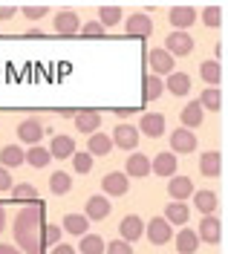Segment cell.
<instances>
[{
	"instance_id": "cell-48",
	"label": "cell",
	"mask_w": 228,
	"mask_h": 254,
	"mask_svg": "<svg viewBox=\"0 0 228 254\" xmlns=\"http://www.w3.org/2000/svg\"><path fill=\"white\" fill-rule=\"evenodd\" d=\"M0 254H20L15 246H6V243H0Z\"/></svg>"
},
{
	"instance_id": "cell-37",
	"label": "cell",
	"mask_w": 228,
	"mask_h": 254,
	"mask_svg": "<svg viewBox=\"0 0 228 254\" xmlns=\"http://www.w3.org/2000/svg\"><path fill=\"white\" fill-rule=\"evenodd\" d=\"M35 196H38V190H35L29 182L12 185V199H17V202H35Z\"/></svg>"
},
{
	"instance_id": "cell-44",
	"label": "cell",
	"mask_w": 228,
	"mask_h": 254,
	"mask_svg": "<svg viewBox=\"0 0 228 254\" xmlns=\"http://www.w3.org/2000/svg\"><path fill=\"white\" fill-rule=\"evenodd\" d=\"M9 188H12V174L0 165V190H9Z\"/></svg>"
},
{
	"instance_id": "cell-18",
	"label": "cell",
	"mask_w": 228,
	"mask_h": 254,
	"mask_svg": "<svg viewBox=\"0 0 228 254\" xmlns=\"http://www.w3.org/2000/svg\"><path fill=\"white\" fill-rule=\"evenodd\" d=\"M139 127H142V133H145V136L159 139V136L165 133V116H162V113H145V116H142V122H139Z\"/></svg>"
},
{
	"instance_id": "cell-29",
	"label": "cell",
	"mask_w": 228,
	"mask_h": 254,
	"mask_svg": "<svg viewBox=\"0 0 228 254\" xmlns=\"http://www.w3.org/2000/svg\"><path fill=\"white\" fill-rule=\"evenodd\" d=\"M98 23L107 29V26H115V23H121V6H115V3H104L101 9H98Z\"/></svg>"
},
{
	"instance_id": "cell-41",
	"label": "cell",
	"mask_w": 228,
	"mask_h": 254,
	"mask_svg": "<svg viewBox=\"0 0 228 254\" xmlns=\"http://www.w3.org/2000/svg\"><path fill=\"white\" fill-rule=\"evenodd\" d=\"M104 252L107 254H133V246L130 243H124V240H113V243L104 246Z\"/></svg>"
},
{
	"instance_id": "cell-25",
	"label": "cell",
	"mask_w": 228,
	"mask_h": 254,
	"mask_svg": "<svg viewBox=\"0 0 228 254\" xmlns=\"http://www.w3.org/2000/svg\"><path fill=\"white\" fill-rule=\"evenodd\" d=\"M199 75H202V81H208L211 87H217L226 72H223V64L220 61H202L199 64Z\"/></svg>"
},
{
	"instance_id": "cell-2",
	"label": "cell",
	"mask_w": 228,
	"mask_h": 254,
	"mask_svg": "<svg viewBox=\"0 0 228 254\" xmlns=\"http://www.w3.org/2000/svg\"><path fill=\"white\" fill-rule=\"evenodd\" d=\"M165 52L173 55V58H182V55H191L194 52V38L188 32H171L165 38Z\"/></svg>"
},
{
	"instance_id": "cell-32",
	"label": "cell",
	"mask_w": 228,
	"mask_h": 254,
	"mask_svg": "<svg viewBox=\"0 0 228 254\" xmlns=\"http://www.w3.org/2000/svg\"><path fill=\"white\" fill-rule=\"evenodd\" d=\"M194 202H196V211H202L205 217H211L214 214V208H217V193L214 190H196V196H194Z\"/></svg>"
},
{
	"instance_id": "cell-34",
	"label": "cell",
	"mask_w": 228,
	"mask_h": 254,
	"mask_svg": "<svg viewBox=\"0 0 228 254\" xmlns=\"http://www.w3.org/2000/svg\"><path fill=\"white\" fill-rule=\"evenodd\" d=\"M165 90L162 78H156V75H145V84H142V98L145 101H153V98H159Z\"/></svg>"
},
{
	"instance_id": "cell-4",
	"label": "cell",
	"mask_w": 228,
	"mask_h": 254,
	"mask_svg": "<svg viewBox=\"0 0 228 254\" xmlns=\"http://www.w3.org/2000/svg\"><path fill=\"white\" fill-rule=\"evenodd\" d=\"M145 234L153 246H162V243H168V240L173 237V225L165 220V217H156V220H150V225L145 228Z\"/></svg>"
},
{
	"instance_id": "cell-43",
	"label": "cell",
	"mask_w": 228,
	"mask_h": 254,
	"mask_svg": "<svg viewBox=\"0 0 228 254\" xmlns=\"http://www.w3.org/2000/svg\"><path fill=\"white\" fill-rule=\"evenodd\" d=\"M49 9L47 6H44V3H38V6H35V3H29V6H23V15L29 17V20H41V17L47 15Z\"/></svg>"
},
{
	"instance_id": "cell-33",
	"label": "cell",
	"mask_w": 228,
	"mask_h": 254,
	"mask_svg": "<svg viewBox=\"0 0 228 254\" xmlns=\"http://www.w3.org/2000/svg\"><path fill=\"white\" fill-rule=\"evenodd\" d=\"M196 246H199L196 231H191V228H182L179 237H176V249H179V254H194Z\"/></svg>"
},
{
	"instance_id": "cell-19",
	"label": "cell",
	"mask_w": 228,
	"mask_h": 254,
	"mask_svg": "<svg viewBox=\"0 0 228 254\" xmlns=\"http://www.w3.org/2000/svg\"><path fill=\"white\" fill-rule=\"evenodd\" d=\"M47 150L52 159H72V153H75V139L72 136H55Z\"/></svg>"
},
{
	"instance_id": "cell-42",
	"label": "cell",
	"mask_w": 228,
	"mask_h": 254,
	"mask_svg": "<svg viewBox=\"0 0 228 254\" xmlns=\"http://www.w3.org/2000/svg\"><path fill=\"white\" fill-rule=\"evenodd\" d=\"M81 38H104V26L98 20H90L81 26Z\"/></svg>"
},
{
	"instance_id": "cell-23",
	"label": "cell",
	"mask_w": 228,
	"mask_h": 254,
	"mask_svg": "<svg viewBox=\"0 0 228 254\" xmlns=\"http://www.w3.org/2000/svg\"><path fill=\"white\" fill-rule=\"evenodd\" d=\"M113 150V139L110 136H104V133H93L90 136V142H87V153L90 156H107Z\"/></svg>"
},
{
	"instance_id": "cell-40",
	"label": "cell",
	"mask_w": 228,
	"mask_h": 254,
	"mask_svg": "<svg viewBox=\"0 0 228 254\" xmlns=\"http://www.w3.org/2000/svg\"><path fill=\"white\" fill-rule=\"evenodd\" d=\"M72 165H75V171H78V174H90V171H93V156H90L87 150L72 153Z\"/></svg>"
},
{
	"instance_id": "cell-49",
	"label": "cell",
	"mask_w": 228,
	"mask_h": 254,
	"mask_svg": "<svg viewBox=\"0 0 228 254\" xmlns=\"http://www.w3.org/2000/svg\"><path fill=\"white\" fill-rule=\"evenodd\" d=\"M26 38H44V32H41V29H29V32H26Z\"/></svg>"
},
{
	"instance_id": "cell-17",
	"label": "cell",
	"mask_w": 228,
	"mask_h": 254,
	"mask_svg": "<svg viewBox=\"0 0 228 254\" xmlns=\"http://www.w3.org/2000/svg\"><path fill=\"white\" fill-rule=\"evenodd\" d=\"M223 168H226V162H223V153L220 150H208V153L199 156V171L205 176H220Z\"/></svg>"
},
{
	"instance_id": "cell-21",
	"label": "cell",
	"mask_w": 228,
	"mask_h": 254,
	"mask_svg": "<svg viewBox=\"0 0 228 254\" xmlns=\"http://www.w3.org/2000/svg\"><path fill=\"white\" fill-rule=\"evenodd\" d=\"M162 84L171 95H188L191 93V75H185V72H171L168 81H162Z\"/></svg>"
},
{
	"instance_id": "cell-10",
	"label": "cell",
	"mask_w": 228,
	"mask_h": 254,
	"mask_svg": "<svg viewBox=\"0 0 228 254\" xmlns=\"http://www.w3.org/2000/svg\"><path fill=\"white\" fill-rule=\"evenodd\" d=\"M176 168H179V162H176V156H173L171 150L156 153V159L150 162V171H153L156 176H173L176 174Z\"/></svg>"
},
{
	"instance_id": "cell-11",
	"label": "cell",
	"mask_w": 228,
	"mask_h": 254,
	"mask_svg": "<svg viewBox=\"0 0 228 254\" xmlns=\"http://www.w3.org/2000/svg\"><path fill=\"white\" fill-rule=\"evenodd\" d=\"M101 188H104V193H107V196H124V193H127V188H130V179L121 174V171H115V174L104 176Z\"/></svg>"
},
{
	"instance_id": "cell-24",
	"label": "cell",
	"mask_w": 228,
	"mask_h": 254,
	"mask_svg": "<svg viewBox=\"0 0 228 254\" xmlns=\"http://www.w3.org/2000/svg\"><path fill=\"white\" fill-rule=\"evenodd\" d=\"M150 174V159L145 153H133L127 156V168H124V176H147Z\"/></svg>"
},
{
	"instance_id": "cell-36",
	"label": "cell",
	"mask_w": 228,
	"mask_h": 254,
	"mask_svg": "<svg viewBox=\"0 0 228 254\" xmlns=\"http://www.w3.org/2000/svg\"><path fill=\"white\" fill-rule=\"evenodd\" d=\"M81 254H104V240L98 234H84L81 237Z\"/></svg>"
},
{
	"instance_id": "cell-22",
	"label": "cell",
	"mask_w": 228,
	"mask_h": 254,
	"mask_svg": "<svg viewBox=\"0 0 228 254\" xmlns=\"http://www.w3.org/2000/svg\"><path fill=\"white\" fill-rule=\"evenodd\" d=\"M196 104H199L202 110H223L226 95H223V90H217V87H208V90H202V95H199Z\"/></svg>"
},
{
	"instance_id": "cell-38",
	"label": "cell",
	"mask_w": 228,
	"mask_h": 254,
	"mask_svg": "<svg viewBox=\"0 0 228 254\" xmlns=\"http://www.w3.org/2000/svg\"><path fill=\"white\" fill-rule=\"evenodd\" d=\"M223 20H226V15H223L220 6H208V9H202V23H205V26H223Z\"/></svg>"
},
{
	"instance_id": "cell-5",
	"label": "cell",
	"mask_w": 228,
	"mask_h": 254,
	"mask_svg": "<svg viewBox=\"0 0 228 254\" xmlns=\"http://www.w3.org/2000/svg\"><path fill=\"white\" fill-rule=\"evenodd\" d=\"M171 150H173V156H176V153H194L196 150L194 130H185V127L173 130V136H171Z\"/></svg>"
},
{
	"instance_id": "cell-3",
	"label": "cell",
	"mask_w": 228,
	"mask_h": 254,
	"mask_svg": "<svg viewBox=\"0 0 228 254\" xmlns=\"http://www.w3.org/2000/svg\"><path fill=\"white\" fill-rule=\"evenodd\" d=\"M17 139L23 144H29V147H35V144L44 139V125H41V119H23L20 127H17Z\"/></svg>"
},
{
	"instance_id": "cell-6",
	"label": "cell",
	"mask_w": 228,
	"mask_h": 254,
	"mask_svg": "<svg viewBox=\"0 0 228 254\" xmlns=\"http://www.w3.org/2000/svg\"><path fill=\"white\" fill-rule=\"evenodd\" d=\"M168 20H171V26L176 32H185L196 20V9L194 6H173V9L168 12Z\"/></svg>"
},
{
	"instance_id": "cell-27",
	"label": "cell",
	"mask_w": 228,
	"mask_h": 254,
	"mask_svg": "<svg viewBox=\"0 0 228 254\" xmlns=\"http://www.w3.org/2000/svg\"><path fill=\"white\" fill-rule=\"evenodd\" d=\"M87 228H90V220H87V217H81V214H66L61 231H69V234H75V237H84Z\"/></svg>"
},
{
	"instance_id": "cell-50",
	"label": "cell",
	"mask_w": 228,
	"mask_h": 254,
	"mask_svg": "<svg viewBox=\"0 0 228 254\" xmlns=\"http://www.w3.org/2000/svg\"><path fill=\"white\" fill-rule=\"evenodd\" d=\"M3 225H6V211L0 208V231H3Z\"/></svg>"
},
{
	"instance_id": "cell-13",
	"label": "cell",
	"mask_w": 228,
	"mask_h": 254,
	"mask_svg": "<svg viewBox=\"0 0 228 254\" xmlns=\"http://www.w3.org/2000/svg\"><path fill=\"white\" fill-rule=\"evenodd\" d=\"M168 193L173 196V202H185L188 196H194V182H191L188 176H171Z\"/></svg>"
},
{
	"instance_id": "cell-8",
	"label": "cell",
	"mask_w": 228,
	"mask_h": 254,
	"mask_svg": "<svg viewBox=\"0 0 228 254\" xmlns=\"http://www.w3.org/2000/svg\"><path fill=\"white\" fill-rule=\"evenodd\" d=\"M147 58H150V69H153V75H156V78L173 72V61H176V58H173V55H168L165 49H150V55H147Z\"/></svg>"
},
{
	"instance_id": "cell-15",
	"label": "cell",
	"mask_w": 228,
	"mask_h": 254,
	"mask_svg": "<svg viewBox=\"0 0 228 254\" xmlns=\"http://www.w3.org/2000/svg\"><path fill=\"white\" fill-rule=\"evenodd\" d=\"M150 32H153V20H150V15L136 12V15L127 17V35H130V38H147Z\"/></svg>"
},
{
	"instance_id": "cell-39",
	"label": "cell",
	"mask_w": 228,
	"mask_h": 254,
	"mask_svg": "<svg viewBox=\"0 0 228 254\" xmlns=\"http://www.w3.org/2000/svg\"><path fill=\"white\" fill-rule=\"evenodd\" d=\"M61 234H64V231H61L58 225H44V234H41V246H49V249H52V246H58V243H61Z\"/></svg>"
},
{
	"instance_id": "cell-1",
	"label": "cell",
	"mask_w": 228,
	"mask_h": 254,
	"mask_svg": "<svg viewBox=\"0 0 228 254\" xmlns=\"http://www.w3.org/2000/svg\"><path fill=\"white\" fill-rule=\"evenodd\" d=\"M44 205L35 199L15 217V243L20 246V254H41V234H44Z\"/></svg>"
},
{
	"instance_id": "cell-26",
	"label": "cell",
	"mask_w": 228,
	"mask_h": 254,
	"mask_svg": "<svg viewBox=\"0 0 228 254\" xmlns=\"http://www.w3.org/2000/svg\"><path fill=\"white\" fill-rule=\"evenodd\" d=\"M202 107L196 104V101H191V104H185L179 113V119H182V125H185V130H191V127H199L202 125Z\"/></svg>"
},
{
	"instance_id": "cell-12",
	"label": "cell",
	"mask_w": 228,
	"mask_h": 254,
	"mask_svg": "<svg viewBox=\"0 0 228 254\" xmlns=\"http://www.w3.org/2000/svg\"><path fill=\"white\" fill-rule=\"evenodd\" d=\"M118 234H121V240H124V243H136V240L145 234V222H142V217H136V214L124 217V220H121V225H118Z\"/></svg>"
},
{
	"instance_id": "cell-28",
	"label": "cell",
	"mask_w": 228,
	"mask_h": 254,
	"mask_svg": "<svg viewBox=\"0 0 228 254\" xmlns=\"http://www.w3.org/2000/svg\"><path fill=\"white\" fill-rule=\"evenodd\" d=\"M23 162H29L32 168H47L49 162H52V156H49L47 147L35 144V147H29V150H23Z\"/></svg>"
},
{
	"instance_id": "cell-16",
	"label": "cell",
	"mask_w": 228,
	"mask_h": 254,
	"mask_svg": "<svg viewBox=\"0 0 228 254\" xmlns=\"http://www.w3.org/2000/svg\"><path fill=\"white\" fill-rule=\"evenodd\" d=\"M107 214H110V199H107L104 193H101V196H90V199H87V211H84V217H87L90 222H93V220L101 222Z\"/></svg>"
},
{
	"instance_id": "cell-35",
	"label": "cell",
	"mask_w": 228,
	"mask_h": 254,
	"mask_svg": "<svg viewBox=\"0 0 228 254\" xmlns=\"http://www.w3.org/2000/svg\"><path fill=\"white\" fill-rule=\"evenodd\" d=\"M72 188V179H69V174H64V171H58V174H52L49 176V190L52 193H66V190Z\"/></svg>"
},
{
	"instance_id": "cell-7",
	"label": "cell",
	"mask_w": 228,
	"mask_h": 254,
	"mask_svg": "<svg viewBox=\"0 0 228 254\" xmlns=\"http://www.w3.org/2000/svg\"><path fill=\"white\" fill-rule=\"evenodd\" d=\"M78 29H81V20H78V15H75L72 9H64V12L55 15V32H58V35L72 38Z\"/></svg>"
},
{
	"instance_id": "cell-9",
	"label": "cell",
	"mask_w": 228,
	"mask_h": 254,
	"mask_svg": "<svg viewBox=\"0 0 228 254\" xmlns=\"http://www.w3.org/2000/svg\"><path fill=\"white\" fill-rule=\"evenodd\" d=\"M196 237L202 240V243H214V246H217V243H220V240H223V222L217 220V217H205V220L199 222V231H196Z\"/></svg>"
},
{
	"instance_id": "cell-20",
	"label": "cell",
	"mask_w": 228,
	"mask_h": 254,
	"mask_svg": "<svg viewBox=\"0 0 228 254\" xmlns=\"http://www.w3.org/2000/svg\"><path fill=\"white\" fill-rule=\"evenodd\" d=\"M72 119H75V127H78L81 133H90V136L101 127V113L98 110H78Z\"/></svg>"
},
{
	"instance_id": "cell-45",
	"label": "cell",
	"mask_w": 228,
	"mask_h": 254,
	"mask_svg": "<svg viewBox=\"0 0 228 254\" xmlns=\"http://www.w3.org/2000/svg\"><path fill=\"white\" fill-rule=\"evenodd\" d=\"M49 254H75L72 246H66V243H58V246H52V252Z\"/></svg>"
},
{
	"instance_id": "cell-14",
	"label": "cell",
	"mask_w": 228,
	"mask_h": 254,
	"mask_svg": "<svg viewBox=\"0 0 228 254\" xmlns=\"http://www.w3.org/2000/svg\"><path fill=\"white\" fill-rule=\"evenodd\" d=\"M110 139H113V144H118L121 150H136V144H139V130L130 127V125H118Z\"/></svg>"
},
{
	"instance_id": "cell-30",
	"label": "cell",
	"mask_w": 228,
	"mask_h": 254,
	"mask_svg": "<svg viewBox=\"0 0 228 254\" xmlns=\"http://www.w3.org/2000/svg\"><path fill=\"white\" fill-rule=\"evenodd\" d=\"M188 217H191V211H188L185 202H171V205L165 208V220L173 222V225H185Z\"/></svg>"
},
{
	"instance_id": "cell-46",
	"label": "cell",
	"mask_w": 228,
	"mask_h": 254,
	"mask_svg": "<svg viewBox=\"0 0 228 254\" xmlns=\"http://www.w3.org/2000/svg\"><path fill=\"white\" fill-rule=\"evenodd\" d=\"M136 110H139V107H115V116H118V119H127V116H133Z\"/></svg>"
},
{
	"instance_id": "cell-31",
	"label": "cell",
	"mask_w": 228,
	"mask_h": 254,
	"mask_svg": "<svg viewBox=\"0 0 228 254\" xmlns=\"http://www.w3.org/2000/svg\"><path fill=\"white\" fill-rule=\"evenodd\" d=\"M0 165L9 171V168H17V165H23V150L17 147V144H6L3 150H0Z\"/></svg>"
},
{
	"instance_id": "cell-47",
	"label": "cell",
	"mask_w": 228,
	"mask_h": 254,
	"mask_svg": "<svg viewBox=\"0 0 228 254\" xmlns=\"http://www.w3.org/2000/svg\"><path fill=\"white\" fill-rule=\"evenodd\" d=\"M15 12H17L15 6H3V9H0V20H9V17L15 15Z\"/></svg>"
}]
</instances>
